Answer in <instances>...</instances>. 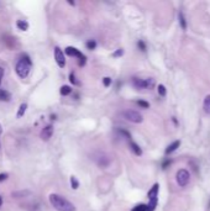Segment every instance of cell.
<instances>
[{
	"label": "cell",
	"mask_w": 210,
	"mask_h": 211,
	"mask_svg": "<svg viewBox=\"0 0 210 211\" xmlns=\"http://www.w3.org/2000/svg\"><path fill=\"white\" fill-rule=\"evenodd\" d=\"M71 185H72V188L76 190V189H78V187H79V183H78V180H77V178L76 177H71Z\"/></svg>",
	"instance_id": "obj_19"
},
{
	"label": "cell",
	"mask_w": 210,
	"mask_h": 211,
	"mask_svg": "<svg viewBox=\"0 0 210 211\" xmlns=\"http://www.w3.org/2000/svg\"><path fill=\"white\" fill-rule=\"evenodd\" d=\"M9 178V175H7V173H0V183H2V182H5L6 179Z\"/></svg>",
	"instance_id": "obj_25"
},
{
	"label": "cell",
	"mask_w": 210,
	"mask_h": 211,
	"mask_svg": "<svg viewBox=\"0 0 210 211\" xmlns=\"http://www.w3.org/2000/svg\"><path fill=\"white\" fill-rule=\"evenodd\" d=\"M87 48L88 50H95V47H97V42L94 41V40H90V41H88L87 42Z\"/></svg>",
	"instance_id": "obj_20"
},
{
	"label": "cell",
	"mask_w": 210,
	"mask_h": 211,
	"mask_svg": "<svg viewBox=\"0 0 210 211\" xmlns=\"http://www.w3.org/2000/svg\"><path fill=\"white\" fill-rule=\"evenodd\" d=\"M157 92H158V94H160L161 97H166V94H167L166 87H164V85H162V84H160V85L157 87Z\"/></svg>",
	"instance_id": "obj_18"
},
{
	"label": "cell",
	"mask_w": 210,
	"mask_h": 211,
	"mask_svg": "<svg viewBox=\"0 0 210 211\" xmlns=\"http://www.w3.org/2000/svg\"><path fill=\"white\" fill-rule=\"evenodd\" d=\"M132 84L136 89H152L155 87V79H152V78H147V79L133 78Z\"/></svg>",
	"instance_id": "obj_3"
},
{
	"label": "cell",
	"mask_w": 210,
	"mask_h": 211,
	"mask_svg": "<svg viewBox=\"0 0 210 211\" xmlns=\"http://www.w3.org/2000/svg\"><path fill=\"white\" fill-rule=\"evenodd\" d=\"M55 59H56V63L58 64V67H61V68L66 67V57H64L63 51L59 47H55Z\"/></svg>",
	"instance_id": "obj_7"
},
{
	"label": "cell",
	"mask_w": 210,
	"mask_h": 211,
	"mask_svg": "<svg viewBox=\"0 0 210 211\" xmlns=\"http://www.w3.org/2000/svg\"><path fill=\"white\" fill-rule=\"evenodd\" d=\"M11 100V94L10 92L5 90V89H0V101H4V103H9Z\"/></svg>",
	"instance_id": "obj_10"
},
{
	"label": "cell",
	"mask_w": 210,
	"mask_h": 211,
	"mask_svg": "<svg viewBox=\"0 0 210 211\" xmlns=\"http://www.w3.org/2000/svg\"><path fill=\"white\" fill-rule=\"evenodd\" d=\"M103 84H104V87H109V85L111 84V78L105 77L104 79H103Z\"/></svg>",
	"instance_id": "obj_24"
},
{
	"label": "cell",
	"mask_w": 210,
	"mask_h": 211,
	"mask_svg": "<svg viewBox=\"0 0 210 211\" xmlns=\"http://www.w3.org/2000/svg\"><path fill=\"white\" fill-rule=\"evenodd\" d=\"M132 211H147V205H145V204H140V205H137V206H135Z\"/></svg>",
	"instance_id": "obj_21"
},
{
	"label": "cell",
	"mask_w": 210,
	"mask_h": 211,
	"mask_svg": "<svg viewBox=\"0 0 210 211\" xmlns=\"http://www.w3.org/2000/svg\"><path fill=\"white\" fill-rule=\"evenodd\" d=\"M59 93H61V95L67 97V95H69L72 93V88L69 85H62L61 89H59Z\"/></svg>",
	"instance_id": "obj_15"
},
{
	"label": "cell",
	"mask_w": 210,
	"mask_h": 211,
	"mask_svg": "<svg viewBox=\"0 0 210 211\" xmlns=\"http://www.w3.org/2000/svg\"><path fill=\"white\" fill-rule=\"evenodd\" d=\"M130 148H131V151H132L136 156H141V154H142V151H141L140 146H138L137 143H135L133 141H130Z\"/></svg>",
	"instance_id": "obj_13"
},
{
	"label": "cell",
	"mask_w": 210,
	"mask_h": 211,
	"mask_svg": "<svg viewBox=\"0 0 210 211\" xmlns=\"http://www.w3.org/2000/svg\"><path fill=\"white\" fill-rule=\"evenodd\" d=\"M122 116L130 121V122H133V123H141L143 121V117L142 115L138 112V111H135V110H125L122 112Z\"/></svg>",
	"instance_id": "obj_6"
},
{
	"label": "cell",
	"mask_w": 210,
	"mask_h": 211,
	"mask_svg": "<svg viewBox=\"0 0 210 211\" xmlns=\"http://www.w3.org/2000/svg\"><path fill=\"white\" fill-rule=\"evenodd\" d=\"M137 105H140L143 109H148L150 107V104L147 101H145V100H137Z\"/></svg>",
	"instance_id": "obj_23"
},
{
	"label": "cell",
	"mask_w": 210,
	"mask_h": 211,
	"mask_svg": "<svg viewBox=\"0 0 210 211\" xmlns=\"http://www.w3.org/2000/svg\"><path fill=\"white\" fill-rule=\"evenodd\" d=\"M1 205H2V198L0 196V208H1Z\"/></svg>",
	"instance_id": "obj_29"
},
{
	"label": "cell",
	"mask_w": 210,
	"mask_h": 211,
	"mask_svg": "<svg viewBox=\"0 0 210 211\" xmlns=\"http://www.w3.org/2000/svg\"><path fill=\"white\" fill-rule=\"evenodd\" d=\"M2 78H4V68H2V67H0V85H1Z\"/></svg>",
	"instance_id": "obj_28"
},
{
	"label": "cell",
	"mask_w": 210,
	"mask_h": 211,
	"mask_svg": "<svg viewBox=\"0 0 210 211\" xmlns=\"http://www.w3.org/2000/svg\"><path fill=\"white\" fill-rule=\"evenodd\" d=\"M69 80H71V83H72V84H74V85H79V82L77 80V78H76L74 73H71V74H69Z\"/></svg>",
	"instance_id": "obj_22"
},
{
	"label": "cell",
	"mask_w": 210,
	"mask_h": 211,
	"mask_svg": "<svg viewBox=\"0 0 210 211\" xmlns=\"http://www.w3.org/2000/svg\"><path fill=\"white\" fill-rule=\"evenodd\" d=\"M179 146H181V141H174L173 143H171V144L166 148V154H169V153L174 152L177 148H179Z\"/></svg>",
	"instance_id": "obj_12"
},
{
	"label": "cell",
	"mask_w": 210,
	"mask_h": 211,
	"mask_svg": "<svg viewBox=\"0 0 210 211\" xmlns=\"http://www.w3.org/2000/svg\"><path fill=\"white\" fill-rule=\"evenodd\" d=\"M31 68H32L31 58L25 53L21 54L20 58L17 59L16 64H15V72H16L17 77L21 79H26L31 72Z\"/></svg>",
	"instance_id": "obj_1"
},
{
	"label": "cell",
	"mask_w": 210,
	"mask_h": 211,
	"mask_svg": "<svg viewBox=\"0 0 210 211\" xmlns=\"http://www.w3.org/2000/svg\"><path fill=\"white\" fill-rule=\"evenodd\" d=\"M52 135H53V126H52V125H47V126H45V127L42 128L40 136H41L42 141H48V140L52 137Z\"/></svg>",
	"instance_id": "obj_8"
},
{
	"label": "cell",
	"mask_w": 210,
	"mask_h": 211,
	"mask_svg": "<svg viewBox=\"0 0 210 211\" xmlns=\"http://www.w3.org/2000/svg\"><path fill=\"white\" fill-rule=\"evenodd\" d=\"M26 110H27V104L26 103H22L21 105L19 106V110H17V114H16V117L17 118H21L24 115H25V112H26Z\"/></svg>",
	"instance_id": "obj_14"
},
{
	"label": "cell",
	"mask_w": 210,
	"mask_h": 211,
	"mask_svg": "<svg viewBox=\"0 0 210 211\" xmlns=\"http://www.w3.org/2000/svg\"><path fill=\"white\" fill-rule=\"evenodd\" d=\"M176 180H177V184L181 187V188H184L188 185L189 180H190V174L187 169H179L177 173H176Z\"/></svg>",
	"instance_id": "obj_4"
},
{
	"label": "cell",
	"mask_w": 210,
	"mask_h": 211,
	"mask_svg": "<svg viewBox=\"0 0 210 211\" xmlns=\"http://www.w3.org/2000/svg\"><path fill=\"white\" fill-rule=\"evenodd\" d=\"M0 147H1V144H0Z\"/></svg>",
	"instance_id": "obj_31"
},
{
	"label": "cell",
	"mask_w": 210,
	"mask_h": 211,
	"mask_svg": "<svg viewBox=\"0 0 210 211\" xmlns=\"http://www.w3.org/2000/svg\"><path fill=\"white\" fill-rule=\"evenodd\" d=\"M48 200H50L51 205L57 211H76V206L69 200H67L66 198H63L62 195L50 194Z\"/></svg>",
	"instance_id": "obj_2"
},
{
	"label": "cell",
	"mask_w": 210,
	"mask_h": 211,
	"mask_svg": "<svg viewBox=\"0 0 210 211\" xmlns=\"http://www.w3.org/2000/svg\"><path fill=\"white\" fill-rule=\"evenodd\" d=\"M179 22H181V26H182V28H183V30H186V28H187V22H186L184 14H183L182 11L179 12Z\"/></svg>",
	"instance_id": "obj_17"
},
{
	"label": "cell",
	"mask_w": 210,
	"mask_h": 211,
	"mask_svg": "<svg viewBox=\"0 0 210 211\" xmlns=\"http://www.w3.org/2000/svg\"><path fill=\"white\" fill-rule=\"evenodd\" d=\"M203 107H204V111H205L207 114H209V115H210V94L205 97V99H204V103H203Z\"/></svg>",
	"instance_id": "obj_16"
},
{
	"label": "cell",
	"mask_w": 210,
	"mask_h": 211,
	"mask_svg": "<svg viewBox=\"0 0 210 211\" xmlns=\"http://www.w3.org/2000/svg\"><path fill=\"white\" fill-rule=\"evenodd\" d=\"M158 190H160V184L156 183L153 184V187L150 189L148 192V200H152V199H158Z\"/></svg>",
	"instance_id": "obj_9"
},
{
	"label": "cell",
	"mask_w": 210,
	"mask_h": 211,
	"mask_svg": "<svg viewBox=\"0 0 210 211\" xmlns=\"http://www.w3.org/2000/svg\"><path fill=\"white\" fill-rule=\"evenodd\" d=\"M137 45H138V47H140L142 51H145V50H146V46H145V43H143L142 41H138V42H137Z\"/></svg>",
	"instance_id": "obj_27"
},
{
	"label": "cell",
	"mask_w": 210,
	"mask_h": 211,
	"mask_svg": "<svg viewBox=\"0 0 210 211\" xmlns=\"http://www.w3.org/2000/svg\"><path fill=\"white\" fill-rule=\"evenodd\" d=\"M28 22L26 21V20H17L16 21V27L19 28V30H21V31H27L28 30Z\"/></svg>",
	"instance_id": "obj_11"
},
{
	"label": "cell",
	"mask_w": 210,
	"mask_h": 211,
	"mask_svg": "<svg viewBox=\"0 0 210 211\" xmlns=\"http://www.w3.org/2000/svg\"><path fill=\"white\" fill-rule=\"evenodd\" d=\"M2 133V127H1V125H0V135Z\"/></svg>",
	"instance_id": "obj_30"
},
{
	"label": "cell",
	"mask_w": 210,
	"mask_h": 211,
	"mask_svg": "<svg viewBox=\"0 0 210 211\" xmlns=\"http://www.w3.org/2000/svg\"><path fill=\"white\" fill-rule=\"evenodd\" d=\"M122 53H124V51L122 50H117L116 52H114V57H119V56H122Z\"/></svg>",
	"instance_id": "obj_26"
},
{
	"label": "cell",
	"mask_w": 210,
	"mask_h": 211,
	"mask_svg": "<svg viewBox=\"0 0 210 211\" xmlns=\"http://www.w3.org/2000/svg\"><path fill=\"white\" fill-rule=\"evenodd\" d=\"M66 54L67 56H71V57H77L79 61H78V64L81 66V67H83L84 64H85V62H87V57L79 51V50H77V48H74V47H67L66 48Z\"/></svg>",
	"instance_id": "obj_5"
}]
</instances>
